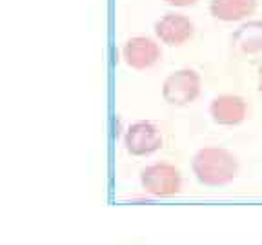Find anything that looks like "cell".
Wrapping results in <instances>:
<instances>
[{
    "label": "cell",
    "instance_id": "cell-1",
    "mask_svg": "<svg viewBox=\"0 0 262 245\" xmlns=\"http://www.w3.org/2000/svg\"><path fill=\"white\" fill-rule=\"evenodd\" d=\"M191 169L201 184L220 187L237 178L239 160L224 147H204L193 156Z\"/></svg>",
    "mask_w": 262,
    "mask_h": 245
},
{
    "label": "cell",
    "instance_id": "cell-2",
    "mask_svg": "<svg viewBox=\"0 0 262 245\" xmlns=\"http://www.w3.org/2000/svg\"><path fill=\"white\" fill-rule=\"evenodd\" d=\"M202 80L201 75L193 69H179L171 73L164 80L162 86V96L170 106L184 108L188 103L195 102L201 95Z\"/></svg>",
    "mask_w": 262,
    "mask_h": 245
},
{
    "label": "cell",
    "instance_id": "cell-3",
    "mask_svg": "<svg viewBox=\"0 0 262 245\" xmlns=\"http://www.w3.org/2000/svg\"><path fill=\"white\" fill-rule=\"evenodd\" d=\"M140 184L146 193L153 196H173L180 191L182 177L171 163H153L142 169Z\"/></svg>",
    "mask_w": 262,
    "mask_h": 245
},
{
    "label": "cell",
    "instance_id": "cell-4",
    "mask_svg": "<svg viewBox=\"0 0 262 245\" xmlns=\"http://www.w3.org/2000/svg\"><path fill=\"white\" fill-rule=\"evenodd\" d=\"M162 133L151 122H137L129 125L124 134L126 151L133 156H148L157 153L162 147Z\"/></svg>",
    "mask_w": 262,
    "mask_h": 245
},
{
    "label": "cell",
    "instance_id": "cell-5",
    "mask_svg": "<svg viewBox=\"0 0 262 245\" xmlns=\"http://www.w3.org/2000/svg\"><path fill=\"white\" fill-rule=\"evenodd\" d=\"M155 34L162 44L179 48L193 39L195 24L182 13H166L155 22Z\"/></svg>",
    "mask_w": 262,
    "mask_h": 245
},
{
    "label": "cell",
    "instance_id": "cell-6",
    "mask_svg": "<svg viewBox=\"0 0 262 245\" xmlns=\"http://www.w3.org/2000/svg\"><path fill=\"white\" fill-rule=\"evenodd\" d=\"M162 58V49L151 37H133L122 48V60L127 67L144 71L157 64Z\"/></svg>",
    "mask_w": 262,
    "mask_h": 245
},
{
    "label": "cell",
    "instance_id": "cell-7",
    "mask_svg": "<svg viewBox=\"0 0 262 245\" xmlns=\"http://www.w3.org/2000/svg\"><path fill=\"white\" fill-rule=\"evenodd\" d=\"M230 44L240 60H262V20L244 22L232 34Z\"/></svg>",
    "mask_w": 262,
    "mask_h": 245
},
{
    "label": "cell",
    "instance_id": "cell-8",
    "mask_svg": "<svg viewBox=\"0 0 262 245\" xmlns=\"http://www.w3.org/2000/svg\"><path fill=\"white\" fill-rule=\"evenodd\" d=\"M210 115L218 125H239L248 116V102L239 95H218L210 103Z\"/></svg>",
    "mask_w": 262,
    "mask_h": 245
},
{
    "label": "cell",
    "instance_id": "cell-9",
    "mask_svg": "<svg viewBox=\"0 0 262 245\" xmlns=\"http://www.w3.org/2000/svg\"><path fill=\"white\" fill-rule=\"evenodd\" d=\"M257 8L258 0H210V15L220 22H242Z\"/></svg>",
    "mask_w": 262,
    "mask_h": 245
},
{
    "label": "cell",
    "instance_id": "cell-10",
    "mask_svg": "<svg viewBox=\"0 0 262 245\" xmlns=\"http://www.w3.org/2000/svg\"><path fill=\"white\" fill-rule=\"evenodd\" d=\"M171 8H193L199 0H164Z\"/></svg>",
    "mask_w": 262,
    "mask_h": 245
}]
</instances>
